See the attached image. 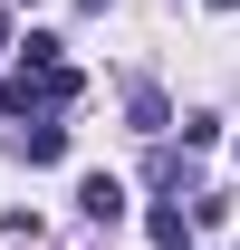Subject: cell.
<instances>
[{
  "instance_id": "5",
  "label": "cell",
  "mask_w": 240,
  "mask_h": 250,
  "mask_svg": "<svg viewBox=\"0 0 240 250\" xmlns=\"http://www.w3.org/2000/svg\"><path fill=\"white\" fill-rule=\"evenodd\" d=\"M20 67H67V58H58V39H48V29H29V39H20Z\"/></svg>"
},
{
  "instance_id": "2",
  "label": "cell",
  "mask_w": 240,
  "mask_h": 250,
  "mask_svg": "<svg viewBox=\"0 0 240 250\" xmlns=\"http://www.w3.org/2000/svg\"><path fill=\"white\" fill-rule=\"evenodd\" d=\"M77 212H87L96 231H116V221H125V183H116V173H87V183H77Z\"/></svg>"
},
{
  "instance_id": "7",
  "label": "cell",
  "mask_w": 240,
  "mask_h": 250,
  "mask_svg": "<svg viewBox=\"0 0 240 250\" xmlns=\"http://www.w3.org/2000/svg\"><path fill=\"white\" fill-rule=\"evenodd\" d=\"M211 10H240V0H211Z\"/></svg>"
},
{
  "instance_id": "3",
  "label": "cell",
  "mask_w": 240,
  "mask_h": 250,
  "mask_svg": "<svg viewBox=\"0 0 240 250\" xmlns=\"http://www.w3.org/2000/svg\"><path fill=\"white\" fill-rule=\"evenodd\" d=\"M125 116H135V135H163V125H173V106H163V87H144V77H135V87H125Z\"/></svg>"
},
{
  "instance_id": "1",
  "label": "cell",
  "mask_w": 240,
  "mask_h": 250,
  "mask_svg": "<svg viewBox=\"0 0 240 250\" xmlns=\"http://www.w3.org/2000/svg\"><path fill=\"white\" fill-rule=\"evenodd\" d=\"M10 154H20V164H58V154H67V125H58V116H29L20 135H10Z\"/></svg>"
},
{
  "instance_id": "4",
  "label": "cell",
  "mask_w": 240,
  "mask_h": 250,
  "mask_svg": "<svg viewBox=\"0 0 240 250\" xmlns=\"http://www.w3.org/2000/svg\"><path fill=\"white\" fill-rule=\"evenodd\" d=\"M144 231H154V250H192V212H182V202H154Z\"/></svg>"
},
{
  "instance_id": "6",
  "label": "cell",
  "mask_w": 240,
  "mask_h": 250,
  "mask_svg": "<svg viewBox=\"0 0 240 250\" xmlns=\"http://www.w3.org/2000/svg\"><path fill=\"white\" fill-rule=\"evenodd\" d=\"M0 58H10V10H0Z\"/></svg>"
}]
</instances>
